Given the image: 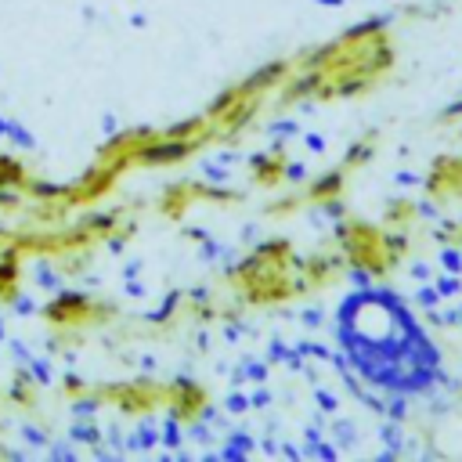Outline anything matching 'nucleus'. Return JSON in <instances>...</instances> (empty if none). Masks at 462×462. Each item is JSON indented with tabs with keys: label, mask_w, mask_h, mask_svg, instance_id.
<instances>
[{
	"label": "nucleus",
	"mask_w": 462,
	"mask_h": 462,
	"mask_svg": "<svg viewBox=\"0 0 462 462\" xmlns=\"http://www.w3.org/2000/svg\"><path fill=\"white\" fill-rule=\"evenodd\" d=\"M289 69H293V58H282V62H271V65L249 72L246 80L224 87L210 101V108L203 112L213 127V137L217 141H235L239 134H246L253 127V120L260 116V108L289 80Z\"/></svg>",
	"instance_id": "nucleus-3"
},
{
	"label": "nucleus",
	"mask_w": 462,
	"mask_h": 462,
	"mask_svg": "<svg viewBox=\"0 0 462 462\" xmlns=\"http://www.w3.org/2000/svg\"><path fill=\"white\" fill-rule=\"evenodd\" d=\"M419 217H422V210H419V203L415 199H390L387 203V210H383V227H390V231H398V235H412V231L419 227Z\"/></svg>",
	"instance_id": "nucleus-11"
},
{
	"label": "nucleus",
	"mask_w": 462,
	"mask_h": 462,
	"mask_svg": "<svg viewBox=\"0 0 462 462\" xmlns=\"http://www.w3.org/2000/svg\"><path fill=\"white\" fill-rule=\"evenodd\" d=\"M346 271H351V264H346V257L332 246L325 249H315V253H307L300 257V278H303V289L307 293H325V289H336Z\"/></svg>",
	"instance_id": "nucleus-6"
},
{
	"label": "nucleus",
	"mask_w": 462,
	"mask_h": 462,
	"mask_svg": "<svg viewBox=\"0 0 462 462\" xmlns=\"http://www.w3.org/2000/svg\"><path fill=\"white\" fill-rule=\"evenodd\" d=\"M427 199L437 203V206H448V203L462 199V156H458V152H444V156H437L430 163Z\"/></svg>",
	"instance_id": "nucleus-7"
},
{
	"label": "nucleus",
	"mask_w": 462,
	"mask_h": 462,
	"mask_svg": "<svg viewBox=\"0 0 462 462\" xmlns=\"http://www.w3.org/2000/svg\"><path fill=\"white\" fill-rule=\"evenodd\" d=\"M167 408L170 415L181 422V427H191V422H199L210 408V390L199 387L196 379H177L167 387Z\"/></svg>",
	"instance_id": "nucleus-8"
},
{
	"label": "nucleus",
	"mask_w": 462,
	"mask_h": 462,
	"mask_svg": "<svg viewBox=\"0 0 462 462\" xmlns=\"http://www.w3.org/2000/svg\"><path fill=\"white\" fill-rule=\"evenodd\" d=\"M289 170H293V159L286 148H264L249 159V181L264 191H278L289 181Z\"/></svg>",
	"instance_id": "nucleus-10"
},
{
	"label": "nucleus",
	"mask_w": 462,
	"mask_h": 462,
	"mask_svg": "<svg viewBox=\"0 0 462 462\" xmlns=\"http://www.w3.org/2000/svg\"><path fill=\"white\" fill-rule=\"evenodd\" d=\"M242 196L239 191H227V188H213V184H203V181H177L163 191V199H159V210L163 217L170 220H181L191 206H199V203H217V206H227V203H239Z\"/></svg>",
	"instance_id": "nucleus-5"
},
{
	"label": "nucleus",
	"mask_w": 462,
	"mask_h": 462,
	"mask_svg": "<svg viewBox=\"0 0 462 462\" xmlns=\"http://www.w3.org/2000/svg\"><path fill=\"white\" fill-rule=\"evenodd\" d=\"M376 152H379V134L376 130H368V134H361L358 141H351L346 145V152H343V159H339V167L346 170V174H358V170H365L372 159H376Z\"/></svg>",
	"instance_id": "nucleus-12"
},
{
	"label": "nucleus",
	"mask_w": 462,
	"mask_h": 462,
	"mask_svg": "<svg viewBox=\"0 0 462 462\" xmlns=\"http://www.w3.org/2000/svg\"><path fill=\"white\" fill-rule=\"evenodd\" d=\"M441 242H444L448 249H462V217L441 227Z\"/></svg>",
	"instance_id": "nucleus-13"
},
{
	"label": "nucleus",
	"mask_w": 462,
	"mask_h": 462,
	"mask_svg": "<svg viewBox=\"0 0 462 462\" xmlns=\"http://www.w3.org/2000/svg\"><path fill=\"white\" fill-rule=\"evenodd\" d=\"M398 65L394 33L383 22H361L339 33L336 40L293 58L289 80L278 87L275 105L300 101H343L372 94Z\"/></svg>",
	"instance_id": "nucleus-1"
},
{
	"label": "nucleus",
	"mask_w": 462,
	"mask_h": 462,
	"mask_svg": "<svg viewBox=\"0 0 462 462\" xmlns=\"http://www.w3.org/2000/svg\"><path fill=\"white\" fill-rule=\"evenodd\" d=\"M227 289L246 307H282L303 296L300 278V253L289 239L275 235L264 239L257 249H249L235 267L227 271Z\"/></svg>",
	"instance_id": "nucleus-2"
},
{
	"label": "nucleus",
	"mask_w": 462,
	"mask_h": 462,
	"mask_svg": "<svg viewBox=\"0 0 462 462\" xmlns=\"http://www.w3.org/2000/svg\"><path fill=\"white\" fill-rule=\"evenodd\" d=\"M332 242L354 271L376 282H387L408 257V235H398V231L372 224L365 217H343L336 224Z\"/></svg>",
	"instance_id": "nucleus-4"
},
{
	"label": "nucleus",
	"mask_w": 462,
	"mask_h": 462,
	"mask_svg": "<svg viewBox=\"0 0 462 462\" xmlns=\"http://www.w3.org/2000/svg\"><path fill=\"white\" fill-rule=\"evenodd\" d=\"M441 123H462V101H455L441 112Z\"/></svg>",
	"instance_id": "nucleus-14"
},
{
	"label": "nucleus",
	"mask_w": 462,
	"mask_h": 462,
	"mask_svg": "<svg viewBox=\"0 0 462 462\" xmlns=\"http://www.w3.org/2000/svg\"><path fill=\"white\" fill-rule=\"evenodd\" d=\"M346 184H351V174L343 167H332L325 174H318L307 188H300L303 206H318V210H336L346 199Z\"/></svg>",
	"instance_id": "nucleus-9"
}]
</instances>
